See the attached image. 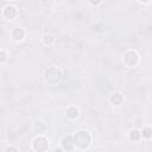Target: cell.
<instances>
[{"instance_id":"6da1fadb","label":"cell","mask_w":152,"mask_h":152,"mask_svg":"<svg viewBox=\"0 0 152 152\" xmlns=\"http://www.w3.org/2000/svg\"><path fill=\"white\" fill-rule=\"evenodd\" d=\"M72 141H74V146H76L80 150H84L90 145L91 137L87 131H77L76 134L74 135Z\"/></svg>"},{"instance_id":"7a4b0ae2","label":"cell","mask_w":152,"mask_h":152,"mask_svg":"<svg viewBox=\"0 0 152 152\" xmlns=\"http://www.w3.org/2000/svg\"><path fill=\"white\" fill-rule=\"evenodd\" d=\"M62 77V72L56 66H51V68H48L44 72V78L48 83L50 84H56L57 82H59Z\"/></svg>"},{"instance_id":"3957f363","label":"cell","mask_w":152,"mask_h":152,"mask_svg":"<svg viewBox=\"0 0 152 152\" xmlns=\"http://www.w3.org/2000/svg\"><path fill=\"white\" fill-rule=\"evenodd\" d=\"M138 62H139V55H138L137 51L128 50V51L125 52V55H124V63H125L126 66L132 68V66L137 65Z\"/></svg>"},{"instance_id":"277c9868","label":"cell","mask_w":152,"mask_h":152,"mask_svg":"<svg viewBox=\"0 0 152 152\" xmlns=\"http://www.w3.org/2000/svg\"><path fill=\"white\" fill-rule=\"evenodd\" d=\"M32 148L36 152H45L49 148V142L48 139L43 135H39L37 138H34L33 142H32Z\"/></svg>"},{"instance_id":"5b68a950","label":"cell","mask_w":152,"mask_h":152,"mask_svg":"<svg viewBox=\"0 0 152 152\" xmlns=\"http://www.w3.org/2000/svg\"><path fill=\"white\" fill-rule=\"evenodd\" d=\"M4 17L7 18V19H13L15 15H17V8L14 6H6L4 8V12H2Z\"/></svg>"},{"instance_id":"8992f818","label":"cell","mask_w":152,"mask_h":152,"mask_svg":"<svg viewBox=\"0 0 152 152\" xmlns=\"http://www.w3.org/2000/svg\"><path fill=\"white\" fill-rule=\"evenodd\" d=\"M62 147L66 151H70L72 147H74V141H72V138L71 135H66L62 139Z\"/></svg>"},{"instance_id":"52a82bcc","label":"cell","mask_w":152,"mask_h":152,"mask_svg":"<svg viewBox=\"0 0 152 152\" xmlns=\"http://www.w3.org/2000/svg\"><path fill=\"white\" fill-rule=\"evenodd\" d=\"M24 37H25V31L21 27H15L12 31V38L14 40H21Z\"/></svg>"},{"instance_id":"ba28073f","label":"cell","mask_w":152,"mask_h":152,"mask_svg":"<svg viewBox=\"0 0 152 152\" xmlns=\"http://www.w3.org/2000/svg\"><path fill=\"white\" fill-rule=\"evenodd\" d=\"M109 101H110L113 104L119 106V104L122 102V96H121L120 93H113V94L109 96Z\"/></svg>"},{"instance_id":"9c48e42d","label":"cell","mask_w":152,"mask_h":152,"mask_svg":"<svg viewBox=\"0 0 152 152\" xmlns=\"http://www.w3.org/2000/svg\"><path fill=\"white\" fill-rule=\"evenodd\" d=\"M66 116L69 119H76L78 116V110L75 108V107H70L68 110H66Z\"/></svg>"},{"instance_id":"30bf717a","label":"cell","mask_w":152,"mask_h":152,"mask_svg":"<svg viewBox=\"0 0 152 152\" xmlns=\"http://www.w3.org/2000/svg\"><path fill=\"white\" fill-rule=\"evenodd\" d=\"M140 137H141V133L138 129H132L129 132V139L133 140V141H138L140 139Z\"/></svg>"},{"instance_id":"8fae6325","label":"cell","mask_w":152,"mask_h":152,"mask_svg":"<svg viewBox=\"0 0 152 152\" xmlns=\"http://www.w3.org/2000/svg\"><path fill=\"white\" fill-rule=\"evenodd\" d=\"M52 42H53L52 36H50V34H44V36H43V43H44L45 45H51Z\"/></svg>"},{"instance_id":"7c38bea8","label":"cell","mask_w":152,"mask_h":152,"mask_svg":"<svg viewBox=\"0 0 152 152\" xmlns=\"http://www.w3.org/2000/svg\"><path fill=\"white\" fill-rule=\"evenodd\" d=\"M142 137L146 138V139L151 138V128L150 127H144L142 128Z\"/></svg>"},{"instance_id":"4fadbf2b","label":"cell","mask_w":152,"mask_h":152,"mask_svg":"<svg viewBox=\"0 0 152 152\" xmlns=\"http://www.w3.org/2000/svg\"><path fill=\"white\" fill-rule=\"evenodd\" d=\"M6 59H7V55H6V52H5L4 50H0V63L6 62Z\"/></svg>"},{"instance_id":"5bb4252c","label":"cell","mask_w":152,"mask_h":152,"mask_svg":"<svg viewBox=\"0 0 152 152\" xmlns=\"http://www.w3.org/2000/svg\"><path fill=\"white\" fill-rule=\"evenodd\" d=\"M5 152H18V150H17L15 147H13V146H8V147L5 150Z\"/></svg>"},{"instance_id":"9a60e30c","label":"cell","mask_w":152,"mask_h":152,"mask_svg":"<svg viewBox=\"0 0 152 152\" xmlns=\"http://www.w3.org/2000/svg\"><path fill=\"white\" fill-rule=\"evenodd\" d=\"M55 152H63V150H62L61 147H58V148L56 147V148H55Z\"/></svg>"},{"instance_id":"2e32d148","label":"cell","mask_w":152,"mask_h":152,"mask_svg":"<svg viewBox=\"0 0 152 152\" xmlns=\"http://www.w3.org/2000/svg\"><path fill=\"white\" fill-rule=\"evenodd\" d=\"M80 152H82V151H80Z\"/></svg>"}]
</instances>
